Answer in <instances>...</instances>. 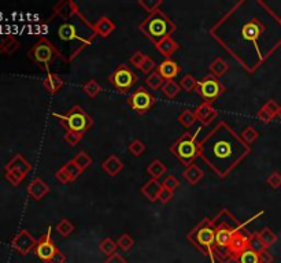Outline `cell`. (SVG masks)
<instances>
[{"mask_svg": "<svg viewBox=\"0 0 281 263\" xmlns=\"http://www.w3.org/2000/svg\"><path fill=\"white\" fill-rule=\"evenodd\" d=\"M236 263H259L258 262V253L254 252L252 249L247 248L244 252L239 255L238 258L235 259Z\"/></svg>", "mask_w": 281, "mask_h": 263, "instance_id": "42", "label": "cell"}, {"mask_svg": "<svg viewBox=\"0 0 281 263\" xmlns=\"http://www.w3.org/2000/svg\"><path fill=\"white\" fill-rule=\"evenodd\" d=\"M248 248L252 249L254 252L259 253L261 251L266 248L263 243H262L261 237H259V234L258 233H251L248 234Z\"/></svg>", "mask_w": 281, "mask_h": 263, "instance_id": "39", "label": "cell"}, {"mask_svg": "<svg viewBox=\"0 0 281 263\" xmlns=\"http://www.w3.org/2000/svg\"><path fill=\"white\" fill-rule=\"evenodd\" d=\"M180 66L177 62L175 60H172V59H166L163 60L162 63L158 64V68H156V72L162 76L163 80L166 81H172V80H175L177 76L180 74Z\"/></svg>", "mask_w": 281, "mask_h": 263, "instance_id": "16", "label": "cell"}, {"mask_svg": "<svg viewBox=\"0 0 281 263\" xmlns=\"http://www.w3.org/2000/svg\"><path fill=\"white\" fill-rule=\"evenodd\" d=\"M117 247H118V245H117L116 241H114L113 239H110V237L103 239L102 241H100V244H99V249H100V252L104 253L107 258L116 253Z\"/></svg>", "mask_w": 281, "mask_h": 263, "instance_id": "33", "label": "cell"}, {"mask_svg": "<svg viewBox=\"0 0 281 263\" xmlns=\"http://www.w3.org/2000/svg\"><path fill=\"white\" fill-rule=\"evenodd\" d=\"M267 185L273 188V189H277L281 186V174L278 171H273L269 177L266 178Z\"/></svg>", "mask_w": 281, "mask_h": 263, "instance_id": "48", "label": "cell"}, {"mask_svg": "<svg viewBox=\"0 0 281 263\" xmlns=\"http://www.w3.org/2000/svg\"><path fill=\"white\" fill-rule=\"evenodd\" d=\"M160 190H162V184L155 178H151L144 184V186H141V193L152 203L159 200Z\"/></svg>", "mask_w": 281, "mask_h": 263, "instance_id": "20", "label": "cell"}, {"mask_svg": "<svg viewBox=\"0 0 281 263\" xmlns=\"http://www.w3.org/2000/svg\"><path fill=\"white\" fill-rule=\"evenodd\" d=\"M187 240L198 248L211 263H217L214 243H215V228L210 218H203L194 229L187 234Z\"/></svg>", "mask_w": 281, "mask_h": 263, "instance_id": "4", "label": "cell"}, {"mask_svg": "<svg viewBox=\"0 0 281 263\" xmlns=\"http://www.w3.org/2000/svg\"><path fill=\"white\" fill-rule=\"evenodd\" d=\"M48 40L66 62H72L95 41L97 33L93 24L83 15L72 0H63L53 7L52 15L44 26Z\"/></svg>", "mask_w": 281, "mask_h": 263, "instance_id": "2", "label": "cell"}, {"mask_svg": "<svg viewBox=\"0 0 281 263\" xmlns=\"http://www.w3.org/2000/svg\"><path fill=\"white\" fill-rule=\"evenodd\" d=\"M172 198H173V192H170V190H167L166 188L162 186V190H160L159 193L160 203H162V205H166V203H169L170 200H172Z\"/></svg>", "mask_w": 281, "mask_h": 263, "instance_id": "52", "label": "cell"}, {"mask_svg": "<svg viewBox=\"0 0 281 263\" xmlns=\"http://www.w3.org/2000/svg\"><path fill=\"white\" fill-rule=\"evenodd\" d=\"M63 84H65V81L61 78V76H58V74L55 73H49V72L43 80L44 88H45L49 93H52V95L53 93H58L59 91H61Z\"/></svg>", "mask_w": 281, "mask_h": 263, "instance_id": "25", "label": "cell"}, {"mask_svg": "<svg viewBox=\"0 0 281 263\" xmlns=\"http://www.w3.org/2000/svg\"><path fill=\"white\" fill-rule=\"evenodd\" d=\"M51 232H52L51 228H48L45 234H43L40 240H37V245L34 248V253L44 262H49V259L52 258L58 249V247L53 244L52 239H51Z\"/></svg>", "mask_w": 281, "mask_h": 263, "instance_id": "12", "label": "cell"}, {"mask_svg": "<svg viewBox=\"0 0 281 263\" xmlns=\"http://www.w3.org/2000/svg\"><path fill=\"white\" fill-rule=\"evenodd\" d=\"M25 177H26V175L20 173V171H15V170L6 171V178H7V181L10 182L11 185L14 186L20 185L21 182L25 180Z\"/></svg>", "mask_w": 281, "mask_h": 263, "instance_id": "45", "label": "cell"}, {"mask_svg": "<svg viewBox=\"0 0 281 263\" xmlns=\"http://www.w3.org/2000/svg\"><path fill=\"white\" fill-rule=\"evenodd\" d=\"M274 260V256L269 252V249L265 248L263 251L258 253V262L259 263H273Z\"/></svg>", "mask_w": 281, "mask_h": 263, "instance_id": "51", "label": "cell"}, {"mask_svg": "<svg viewBox=\"0 0 281 263\" xmlns=\"http://www.w3.org/2000/svg\"><path fill=\"white\" fill-rule=\"evenodd\" d=\"M36 245H37V240L26 229L21 230L11 241V247L21 255H28L32 249L36 248Z\"/></svg>", "mask_w": 281, "mask_h": 263, "instance_id": "13", "label": "cell"}, {"mask_svg": "<svg viewBox=\"0 0 281 263\" xmlns=\"http://www.w3.org/2000/svg\"><path fill=\"white\" fill-rule=\"evenodd\" d=\"M146 58H147L146 54H143V52H140V51H136L135 54L131 56V64L132 66H135V68L140 69L143 62L146 60Z\"/></svg>", "mask_w": 281, "mask_h": 263, "instance_id": "50", "label": "cell"}, {"mask_svg": "<svg viewBox=\"0 0 281 263\" xmlns=\"http://www.w3.org/2000/svg\"><path fill=\"white\" fill-rule=\"evenodd\" d=\"M28 56L33 60L34 63L39 64L40 68L43 69V70H47V72H48L49 66H51L55 60H62L63 63H68V62L63 59L62 55L59 54L58 49L55 48L52 44L49 43L47 39H44V37H41V39L30 48Z\"/></svg>", "mask_w": 281, "mask_h": 263, "instance_id": "8", "label": "cell"}, {"mask_svg": "<svg viewBox=\"0 0 281 263\" xmlns=\"http://www.w3.org/2000/svg\"><path fill=\"white\" fill-rule=\"evenodd\" d=\"M55 177H57V180H58L61 184H68V182H72L70 178H69L68 173L63 170V167H61V169L55 173Z\"/></svg>", "mask_w": 281, "mask_h": 263, "instance_id": "54", "label": "cell"}, {"mask_svg": "<svg viewBox=\"0 0 281 263\" xmlns=\"http://www.w3.org/2000/svg\"><path fill=\"white\" fill-rule=\"evenodd\" d=\"M280 22H281V18H280Z\"/></svg>", "mask_w": 281, "mask_h": 263, "instance_id": "57", "label": "cell"}, {"mask_svg": "<svg viewBox=\"0 0 281 263\" xmlns=\"http://www.w3.org/2000/svg\"><path fill=\"white\" fill-rule=\"evenodd\" d=\"M277 117L281 119V106H280V108H278V112H277Z\"/></svg>", "mask_w": 281, "mask_h": 263, "instance_id": "56", "label": "cell"}, {"mask_svg": "<svg viewBox=\"0 0 281 263\" xmlns=\"http://www.w3.org/2000/svg\"><path fill=\"white\" fill-rule=\"evenodd\" d=\"M84 135L83 133H77V132H66L65 136H63V140L68 143L69 146L76 147L78 143L83 140Z\"/></svg>", "mask_w": 281, "mask_h": 263, "instance_id": "46", "label": "cell"}, {"mask_svg": "<svg viewBox=\"0 0 281 263\" xmlns=\"http://www.w3.org/2000/svg\"><path fill=\"white\" fill-rule=\"evenodd\" d=\"M198 84L199 81L192 74H185L180 81V87H181V89H184L185 92H192L195 89H198Z\"/></svg>", "mask_w": 281, "mask_h": 263, "instance_id": "36", "label": "cell"}, {"mask_svg": "<svg viewBox=\"0 0 281 263\" xmlns=\"http://www.w3.org/2000/svg\"><path fill=\"white\" fill-rule=\"evenodd\" d=\"M198 132H185L170 147L172 155H175L187 167L192 165L200 154V142H198Z\"/></svg>", "mask_w": 281, "mask_h": 263, "instance_id": "6", "label": "cell"}, {"mask_svg": "<svg viewBox=\"0 0 281 263\" xmlns=\"http://www.w3.org/2000/svg\"><path fill=\"white\" fill-rule=\"evenodd\" d=\"M195 117L196 121L202 122L203 125H208L210 122H213L215 118L218 117V111L214 108L213 103H202L200 106L195 110Z\"/></svg>", "mask_w": 281, "mask_h": 263, "instance_id": "15", "label": "cell"}, {"mask_svg": "<svg viewBox=\"0 0 281 263\" xmlns=\"http://www.w3.org/2000/svg\"><path fill=\"white\" fill-rule=\"evenodd\" d=\"M55 118H58L61 125L68 132H77L83 133L88 132L93 125V118L84 110L83 106H74L66 114L52 112Z\"/></svg>", "mask_w": 281, "mask_h": 263, "instance_id": "7", "label": "cell"}, {"mask_svg": "<svg viewBox=\"0 0 281 263\" xmlns=\"http://www.w3.org/2000/svg\"><path fill=\"white\" fill-rule=\"evenodd\" d=\"M183 175H184V178L187 181H188L191 185H196L199 181L203 178V170L199 167V166H196L195 163H192V165H189L188 167H185L184 173H183Z\"/></svg>", "mask_w": 281, "mask_h": 263, "instance_id": "26", "label": "cell"}, {"mask_svg": "<svg viewBox=\"0 0 281 263\" xmlns=\"http://www.w3.org/2000/svg\"><path fill=\"white\" fill-rule=\"evenodd\" d=\"M210 36L254 73L281 45V22L263 2L240 0L210 28Z\"/></svg>", "mask_w": 281, "mask_h": 263, "instance_id": "1", "label": "cell"}, {"mask_svg": "<svg viewBox=\"0 0 281 263\" xmlns=\"http://www.w3.org/2000/svg\"><path fill=\"white\" fill-rule=\"evenodd\" d=\"M248 248V236L243 234L242 230H238L232 234V239L229 241V252L232 255V259L238 258L239 255L244 252Z\"/></svg>", "mask_w": 281, "mask_h": 263, "instance_id": "14", "label": "cell"}, {"mask_svg": "<svg viewBox=\"0 0 281 263\" xmlns=\"http://www.w3.org/2000/svg\"><path fill=\"white\" fill-rule=\"evenodd\" d=\"M128 104L132 110H135L139 114H144L152 108L155 104V98L151 95L146 88H137L128 99Z\"/></svg>", "mask_w": 281, "mask_h": 263, "instance_id": "11", "label": "cell"}, {"mask_svg": "<svg viewBox=\"0 0 281 263\" xmlns=\"http://www.w3.org/2000/svg\"><path fill=\"white\" fill-rule=\"evenodd\" d=\"M93 28H95V32L97 33V36H100L103 39H107L116 30V24L108 17H100L93 24Z\"/></svg>", "mask_w": 281, "mask_h": 263, "instance_id": "21", "label": "cell"}, {"mask_svg": "<svg viewBox=\"0 0 281 263\" xmlns=\"http://www.w3.org/2000/svg\"><path fill=\"white\" fill-rule=\"evenodd\" d=\"M139 81L137 74L125 64H120L118 68L108 76V83L116 88L120 93H128Z\"/></svg>", "mask_w": 281, "mask_h": 263, "instance_id": "9", "label": "cell"}, {"mask_svg": "<svg viewBox=\"0 0 281 263\" xmlns=\"http://www.w3.org/2000/svg\"><path fill=\"white\" fill-rule=\"evenodd\" d=\"M129 152L133 156H141L146 152V144L141 142V140H133L129 143Z\"/></svg>", "mask_w": 281, "mask_h": 263, "instance_id": "43", "label": "cell"}, {"mask_svg": "<svg viewBox=\"0 0 281 263\" xmlns=\"http://www.w3.org/2000/svg\"><path fill=\"white\" fill-rule=\"evenodd\" d=\"M63 170L66 171L69 175V178H70V181H76L81 175V173H83V170L78 167V165H76V162L72 159V161L66 162V165L62 166Z\"/></svg>", "mask_w": 281, "mask_h": 263, "instance_id": "38", "label": "cell"}, {"mask_svg": "<svg viewBox=\"0 0 281 263\" xmlns=\"http://www.w3.org/2000/svg\"><path fill=\"white\" fill-rule=\"evenodd\" d=\"M280 106L277 104L274 100H269L261 107V110L257 112V117L259 121H262L263 123H269L274 117H277V112H278Z\"/></svg>", "mask_w": 281, "mask_h": 263, "instance_id": "18", "label": "cell"}, {"mask_svg": "<svg viewBox=\"0 0 281 263\" xmlns=\"http://www.w3.org/2000/svg\"><path fill=\"white\" fill-rule=\"evenodd\" d=\"M162 186L166 188L167 190H170V192H173V193H175V190L180 186V181L176 178L175 175H167L165 180H163V184H162Z\"/></svg>", "mask_w": 281, "mask_h": 263, "instance_id": "47", "label": "cell"}, {"mask_svg": "<svg viewBox=\"0 0 281 263\" xmlns=\"http://www.w3.org/2000/svg\"><path fill=\"white\" fill-rule=\"evenodd\" d=\"M155 68H158V66H156V63H155V60H154L152 58H150V56H147L146 60H144V62H143V64H141L140 70L143 72V73L148 76V74H151L152 72H154V69H155Z\"/></svg>", "mask_w": 281, "mask_h": 263, "instance_id": "49", "label": "cell"}, {"mask_svg": "<svg viewBox=\"0 0 281 263\" xmlns=\"http://www.w3.org/2000/svg\"><path fill=\"white\" fill-rule=\"evenodd\" d=\"M208 69H210V73L213 74L214 77H221V76H223L229 70V64L222 58L218 56V58H215L210 63Z\"/></svg>", "mask_w": 281, "mask_h": 263, "instance_id": "28", "label": "cell"}, {"mask_svg": "<svg viewBox=\"0 0 281 263\" xmlns=\"http://www.w3.org/2000/svg\"><path fill=\"white\" fill-rule=\"evenodd\" d=\"M240 137L243 139V142L251 147L252 143H255L258 140L259 133H258V130L254 126H247L243 129V132L240 133Z\"/></svg>", "mask_w": 281, "mask_h": 263, "instance_id": "35", "label": "cell"}, {"mask_svg": "<svg viewBox=\"0 0 281 263\" xmlns=\"http://www.w3.org/2000/svg\"><path fill=\"white\" fill-rule=\"evenodd\" d=\"M6 171H10V170H15V171H20L22 174H28L30 170H32V165H30L29 162L25 159L24 156L21 155V154H17V155L11 159L5 167Z\"/></svg>", "mask_w": 281, "mask_h": 263, "instance_id": "19", "label": "cell"}, {"mask_svg": "<svg viewBox=\"0 0 281 263\" xmlns=\"http://www.w3.org/2000/svg\"><path fill=\"white\" fill-rule=\"evenodd\" d=\"M20 47V43L15 40L14 36L6 33H0V52H3L6 55H13Z\"/></svg>", "mask_w": 281, "mask_h": 263, "instance_id": "24", "label": "cell"}, {"mask_svg": "<svg viewBox=\"0 0 281 263\" xmlns=\"http://www.w3.org/2000/svg\"><path fill=\"white\" fill-rule=\"evenodd\" d=\"M160 89H162V93L165 95L166 98L175 99L181 91V87H180V84L176 83L175 80H172V81H165V84L162 85Z\"/></svg>", "mask_w": 281, "mask_h": 263, "instance_id": "29", "label": "cell"}, {"mask_svg": "<svg viewBox=\"0 0 281 263\" xmlns=\"http://www.w3.org/2000/svg\"><path fill=\"white\" fill-rule=\"evenodd\" d=\"M137 3H139V6H140L143 10L147 11L148 14H152L156 10H159L160 5H162V0H139Z\"/></svg>", "mask_w": 281, "mask_h": 263, "instance_id": "41", "label": "cell"}, {"mask_svg": "<svg viewBox=\"0 0 281 263\" xmlns=\"http://www.w3.org/2000/svg\"><path fill=\"white\" fill-rule=\"evenodd\" d=\"M102 169L106 171L108 175L116 177V175L120 174L122 171V169H124V163H122L121 159L117 155H110L106 161L102 163Z\"/></svg>", "mask_w": 281, "mask_h": 263, "instance_id": "23", "label": "cell"}, {"mask_svg": "<svg viewBox=\"0 0 281 263\" xmlns=\"http://www.w3.org/2000/svg\"><path fill=\"white\" fill-rule=\"evenodd\" d=\"M83 91L88 98L95 99L97 98L99 93L102 92V85L97 83V81H95V80H89L87 84H84Z\"/></svg>", "mask_w": 281, "mask_h": 263, "instance_id": "30", "label": "cell"}, {"mask_svg": "<svg viewBox=\"0 0 281 263\" xmlns=\"http://www.w3.org/2000/svg\"><path fill=\"white\" fill-rule=\"evenodd\" d=\"M73 161L76 162V165H78V167L81 169V170H87L89 166L92 165V158L88 155L87 152H78L77 155L74 156Z\"/></svg>", "mask_w": 281, "mask_h": 263, "instance_id": "40", "label": "cell"}, {"mask_svg": "<svg viewBox=\"0 0 281 263\" xmlns=\"http://www.w3.org/2000/svg\"><path fill=\"white\" fill-rule=\"evenodd\" d=\"M177 121L180 122V125H183L185 129H189V127L194 125L196 122V117H195V112L191 111V110H184V111L180 114L177 117Z\"/></svg>", "mask_w": 281, "mask_h": 263, "instance_id": "34", "label": "cell"}, {"mask_svg": "<svg viewBox=\"0 0 281 263\" xmlns=\"http://www.w3.org/2000/svg\"><path fill=\"white\" fill-rule=\"evenodd\" d=\"M49 192V186L47 182H44L41 178H34L29 185H28V193H29L34 200H41L44 196Z\"/></svg>", "mask_w": 281, "mask_h": 263, "instance_id": "17", "label": "cell"}, {"mask_svg": "<svg viewBox=\"0 0 281 263\" xmlns=\"http://www.w3.org/2000/svg\"><path fill=\"white\" fill-rule=\"evenodd\" d=\"M166 170H167V167H166L165 163L162 161H159V159L152 161L150 165L147 166V173L151 175V178H155V180H158V178H160L162 175L165 174Z\"/></svg>", "mask_w": 281, "mask_h": 263, "instance_id": "27", "label": "cell"}, {"mask_svg": "<svg viewBox=\"0 0 281 263\" xmlns=\"http://www.w3.org/2000/svg\"><path fill=\"white\" fill-rule=\"evenodd\" d=\"M117 245H118L120 248L124 249V251H129V249L135 245V240H133V237H132L131 234L124 233L120 239L117 240Z\"/></svg>", "mask_w": 281, "mask_h": 263, "instance_id": "44", "label": "cell"}, {"mask_svg": "<svg viewBox=\"0 0 281 263\" xmlns=\"http://www.w3.org/2000/svg\"><path fill=\"white\" fill-rule=\"evenodd\" d=\"M104 263H128V262H126V259L124 258L122 255L116 252L114 255H111V256H108Z\"/></svg>", "mask_w": 281, "mask_h": 263, "instance_id": "55", "label": "cell"}, {"mask_svg": "<svg viewBox=\"0 0 281 263\" xmlns=\"http://www.w3.org/2000/svg\"><path fill=\"white\" fill-rule=\"evenodd\" d=\"M163 84H165V80L162 78V76H160L158 72H152V73L148 74L146 78V85L150 88V89H152V91H156V89L162 88Z\"/></svg>", "mask_w": 281, "mask_h": 263, "instance_id": "31", "label": "cell"}, {"mask_svg": "<svg viewBox=\"0 0 281 263\" xmlns=\"http://www.w3.org/2000/svg\"><path fill=\"white\" fill-rule=\"evenodd\" d=\"M55 230L58 232L62 237H69L70 234L74 232V225L69 221V219L63 218L58 222V225L55 226Z\"/></svg>", "mask_w": 281, "mask_h": 263, "instance_id": "32", "label": "cell"}, {"mask_svg": "<svg viewBox=\"0 0 281 263\" xmlns=\"http://www.w3.org/2000/svg\"><path fill=\"white\" fill-rule=\"evenodd\" d=\"M66 260H68V258H66L65 252H62V251L58 248L57 249V252H55V255L49 259L48 263H66Z\"/></svg>", "mask_w": 281, "mask_h": 263, "instance_id": "53", "label": "cell"}, {"mask_svg": "<svg viewBox=\"0 0 281 263\" xmlns=\"http://www.w3.org/2000/svg\"><path fill=\"white\" fill-rule=\"evenodd\" d=\"M223 91H225V87L213 74H207L198 84V93L200 95V98L203 99L204 103H213L214 100H217L222 95Z\"/></svg>", "mask_w": 281, "mask_h": 263, "instance_id": "10", "label": "cell"}, {"mask_svg": "<svg viewBox=\"0 0 281 263\" xmlns=\"http://www.w3.org/2000/svg\"><path fill=\"white\" fill-rule=\"evenodd\" d=\"M139 28L147 39L151 40L155 45L160 40L175 33L177 29L175 22H172V20L162 10H156L155 13L148 14V17L144 20V22H141Z\"/></svg>", "mask_w": 281, "mask_h": 263, "instance_id": "5", "label": "cell"}, {"mask_svg": "<svg viewBox=\"0 0 281 263\" xmlns=\"http://www.w3.org/2000/svg\"><path fill=\"white\" fill-rule=\"evenodd\" d=\"M250 154L251 147L225 121H219L200 140L199 156L219 178L229 175Z\"/></svg>", "mask_w": 281, "mask_h": 263, "instance_id": "3", "label": "cell"}, {"mask_svg": "<svg viewBox=\"0 0 281 263\" xmlns=\"http://www.w3.org/2000/svg\"><path fill=\"white\" fill-rule=\"evenodd\" d=\"M155 48L158 49V52L160 55H163L165 58L169 59L180 48V44L175 39H172V36H169V37L160 40L159 43L155 45Z\"/></svg>", "mask_w": 281, "mask_h": 263, "instance_id": "22", "label": "cell"}, {"mask_svg": "<svg viewBox=\"0 0 281 263\" xmlns=\"http://www.w3.org/2000/svg\"><path fill=\"white\" fill-rule=\"evenodd\" d=\"M258 234H259L262 243H263V245H265L266 248H269L270 245H273V244L277 241L276 233L271 229H269V228H263L261 232H258Z\"/></svg>", "mask_w": 281, "mask_h": 263, "instance_id": "37", "label": "cell"}]
</instances>
